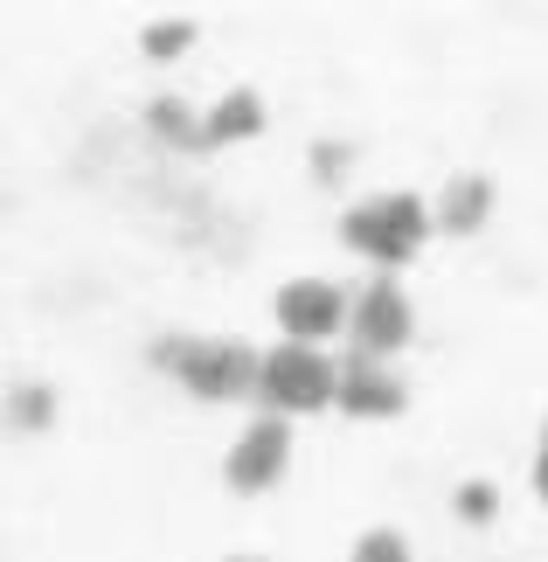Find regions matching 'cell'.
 I'll return each instance as SVG.
<instances>
[{
    "label": "cell",
    "mask_w": 548,
    "mask_h": 562,
    "mask_svg": "<svg viewBox=\"0 0 548 562\" xmlns=\"http://www.w3.org/2000/svg\"><path fill=\"white\" fill-rule=\"evenodd\" d=\"M146 361L202 409H236L257 396V340L244 334H160Z\"/></svg>",
    "instance_id": "cell-1"
},
{
    "label": "cell",
    "mask_w": 548,
    "mask_h": 562,
    "mask_svg": "<svg viewBox=\"0 0 548 562\" xmlns=\"http://www.w3.org/2000/svg\"><path fill=\"white\" fill-rule=\"evenodd\" d=\"M430 194H416V188H368L355 194V202L340 209V244L361 257L368 271H389V278H403L416 257L430 250Z\"/></svg>",
    "instance_id": "cell-2"
},
{
    "label": "cell",
    "mask_w": 548,
    "mask_h": 562,
    "mask_svg": "<svg viewBox=\"0 0 548 562\" xmlns=\"http://www.w3.org/2000/svg\"><path fill=\"white\" fill-rule=\"evenodd\" d=\"M334 389H340V355L334 348H299V340L257 348L250 409H271L284 424H305V417H326V409H334Z\"/></svg>",
    "instance_id": "cell-3"
},
{
    "label": "cell",
    "mask_w": 548,
    "mask_h": 562,
    "mask_svg": "<svg viewBox=\"0 0 548 562\" xmlns=\"http://www.w3.org/2000/svg\"><path fill=\"white\" fill-rule=\"evenodd\" d=\"M410 340H416V299L403 278H389V271H368L355 299H347V340H340V355H368V361H396L410 355Z\"/></svg>",
    "instance_id": "cell-4"
},
{
    "label": "cell",
    "mask_w": 548,
    "mask_h": 562,
    "mask_svg": "<svg viewBox=\"0 0 548 562\" xmlns=\"http://www.w3.org/2000/svg\"><path fill=\"white\" fill-rule=\"evenodd\" d=\"M292 430L299 424L271 417V409H250L244 417V430H236L230 451H223V486L236 493V501H265V493H278L284 480H292V451H299Z\"/></svg>",
    "instance_id": "cell-5"
},
{
    "label": "cell",
    "mask_w": 548,
    "mask_h": 562,
    "mask_svg": "<svg viewBox=\"0 0 548 562\" xmlns=\"http://www.w3.org/2000/svg\"><path fill=\"white\" fill-rule=\"evenodd\" d=\"M347 292L340 278H326V271H299V278H284V285L271 292V319H278V334L284 340H299V348H334L340 355V340H347Z\"/></svg>",
    "instance_id": "cell-6"
},
{
    "label": "cell",
    "mask_w": 548,
    "mask_h": 562,
    "mask_svg": "<svg viewBox=\"0 0 548 562\" xmlns=\"http://www.w3.org/2000/svg\"><path fill=\"white\" fill-rule=\"evenodd\" d=\"M410 409V382L396 361H368V355H340V389H334V417L347 424H389Z\"/></svg>",
    "instance_id": "cell-7"
},
{
    "label": "cell",
    "mask_w": 548,
    "mask_h": 562,
    "mask_svg": "<svg viewBox=\"0 0 548 562\" xmlns=\"http://www.w3.org/2000/svg\"><path fill=\"white\" fill-rule=\"evenodd\" d=\"M493 209H500L493 175L458 167V175H445V181H437V194H430V229L437 236H479V229L493 223Z\"/></svg>",
    "instance_id": "cell-8"
},
{
    "label": "cell",
    "mask_w": 548,
    "mask_h": 562,
    "mask_svg": "<svg viewBox=\"0 0 548 562\" xmlns=\"http://www.w3.org/2000/svg\"><path fill=\"white\" fill-rule=\"evenodd\" d=\"M265 98L250 91V83H230L223 98L202 112V154H223V146H250L257 133H265Z\"/></svg>",
    "instance_id": "cell-9"
},
{
    "label": "cell",
    "mask_w": 548,
    "mask_h": 562,
    "mask_svg": "<svg viewBox=\"0 0 548 562\" xmlns=\"http://www.w3.org/2000/svg\"><path fill=\"white\" fill-rule=\"evenodd\" d=\"M56 417H63L56 382L21 375V382L0 389V430H14V438H42V430H56Z\"/></svg>",
    "instance_id": "cell-10"
},
{
    "label": "cell",
    "mask_w": 548,
    "mask_h": 562,
    "mask_svg": "<svg viewBox=\"0 0 548 562\" xmlns=\"http://www.w3.org/2000/svg\"><path fill=\"white\" fill-rule=\"evenodd\" d=\"M146 133L174 146V154H202V112H194L188 98H146Z\"/></svg>",
    "instance_id": "cell-11"
},
{
    "label": "cell",
    "mask_w": 548,
    "mask_h": 562,
    "mask_svg": "<svg viewBox=\"0 0 548 562\" xmlns=\"http://www.w3.org/2000/svg\"><path fill=\"white\" fill-rule=\"evenodd\" d=\"M451 514L466 528H493L500 521V480H487V472H472V480L451 486Z\"/></svg>",
    "instance_id": "cell-12"
},
{
    "label": "cell",
    "mask_w": 548,
    "mask_h": 562,
    "mask_svg": "<svg viewBox=\"0 0 548 562\" xmlns=\"http://www.w3.org/2000/svg\"><path fill=\"white\" fill-rule=\"evenodd\" d=\"M194 35H202L194 21H146V29H139V56L146 63H181L194 49Z\"/></svg>",
    "instance_id": "cell-13"
},
{
    "label": "cell",
    "mask_w": 548,
    "mask_h": 562,
    "mask_svg": "<svg viewBox=\"0 0 548 562\" xmlns=\"http://www.w3.org/2000/svg\"><path fill=\"white\" fill-rule=\"evenodd\" d=\"M347 562H416V542H410L403 528L376 521V528H361V535H355V549H347Z\"/></svg>",
    "instance_id": "cell-14"
},
{
    "label": "cell",
    "mask_w": 548,
    "mask_h": 562,
    "mask_svg": "<svg viewBox=\"0 0 548 562\" xmlns=\"http://www.w3.org/2000/svg\"><path fill=\"white\" fill-rule=\"evenodd\" d=\"M528 493H535V507H548V424H541L535 459H528Z\"/></svg>",
    "instance_id": "cell-15"
},
{
    "label": "cell",
    "mask_w": 548,
    "mask_h": 562,
    "mask_svg": "<svg viewBox=\"0 0 548 562\" xmlns=\"http://www.w3.org/2000/svg\"><path fill=\"white\" fill-rule=\"evenodd\" d=\"M347 160H355V146H313V175H320V181H347V175H340Z\"/></svg>",
    "instance_id": "cell-16"
},
{
    "label": "cell",
    "mask_w": 548,
    "mask_h": 562,
    "mask_svg": "<svg viewBox=\"0 0 548 562\" xmlns=\"http://www.w3.org/2000/svg\"><path fill=\"white\" fill-rule=\"evenodd\" d=\"M223 562H265V555H223Z\"/></svg>",
    "instance_id": "cell-17"
}]
</instances>
